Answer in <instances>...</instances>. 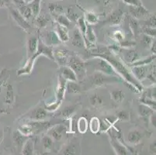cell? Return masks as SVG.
I'll use <instances>...</instances> for the list:
<instances>
[{
    "label": "cell",
    "mask_w": 156,
    "mask_h": 155,
    "mask_svg": "<svg viewBox=\"0 0 156 155\" xmlns=\"http://www.w3.org/2000/svg\"><path fill=\"white\" fill-rule=\"evenodd\" d=\"M12 2L15 3V5H16V6L19 8V7L22 6V5H26V2H24L23 0H12Z\"/></svg>",
    "instance_id": "cell-52"
},
{
    "label": "cell",
    "mask_w": 156,
    "mask_h": 155,
    "mask_svg": "<svg viewBox=\"0 0 156 155\" xmlns=\"http://www.w3.org/2000/svg\"><path fill=\"white\" fill-rule=\"evenodd\" d=\"M129 25H130V29L132 30L133 33L134 34V36H138L141 29H140V23L137 20V19L132 16L130 17L129 19Z\"/></svg>",
    "instance_id": "cell-30"
},
{
    "label": "cell",
    "mask_w": 156,
    "mask_h": 155,
    "mask_svg": "<svg viewBox=\"0 0 156 155\" xmlns=\"http://www.w3.org/2000/svg\"><path fill=\"white\" fill-rule=\"evenodd\" d=\"M110 144H111L113 150H114L117 154L127 155L130 153V150L123 143H120L119 140H117V139H116L112 136H110Z\"/></svg>",
    "instance_id": "cell-10"
},
{
    "label": "cell",
    "mask_w": 156,
    "mask_h": 155,
    "mask_svg": "<svg viewBox=\"0 0 156 155\" xmlns=\"http://www.w3.org/2000/svg\"><path fill=\"white\" fill-rule=\"evenodd\" d=\"M89 102H90L91 106L96 108L102 106L103 103V101L100 96H98L97 94H94V95H93L91 97L89 98Z\"/></svg>",
    "instance_id": "cell-36"
},
{
    "label": "cell",
    "mask_w": 156,
    "mask_h": 155,
    "mask_svg": "<svg viewBox=\"0 0 156 155\" xmlns=\"http://www.w3.org/2000/svg\"><path fill=\"white\" fill-rule=\"evenodd\" d=\"M67 17L70 21H77L78 19H79V16H78L77 14L75 13L72 9H69V11H68Z\"/></svg>",
    "instance_id": "cell-48"
},
{
    "label": "cell",
    "mask_w": 156,
    "mask_h": 155,
    "mask_svg": "<svg viewBox=\"0 0 156 155\" xmlns=\"http://www.w3.org/2000/svg\"><path fill=\"white\" fill-rule=\"evenodd\" d=\"M61 75L63 77L66 81H72V82H77L78 79L76 73L74 72L70 67L68 65L65 66H62L60 68Z\"/></svg>",
    "instance_id": "cell-14"
},
{
    "label": "cell",
    "mask_w": 156,
    "mask_h": 155,
    "mask_svg": "<svg viewBox=\"0 0 156 155\" xmlns=\"http://www.w3.org/2000/svg\"><path fill=\"white\" fill-rule=\"evenodd\" d=\"M12 138H13V141L15 143V144L16 145V147H18L19 148L22 149L23 146L25 143V142L27 141V139H29V136L27 135L23 134L21 132H20L19 130H16L12 134Z\"/></svg>",
    "instance_id": "cell-20"
},
{
    "label": "cell",
    "mask_w": 156,
    "mask_h": 155,
    "mask_svg": "<svg viewBox=\"0 0 156 155\" xmlns=\"http://www.w3.org/2000/svg\"><path fill=\"white\" fill-rule=\"evenodd\" d=\"M96 57H99V58H102L103 59L106 60L110 65H112V67L113 68L116 72L118 74V75L120 77H123L125 80V82H128L130 84H132L134 86L138 89V90L141 92L142 91V87H141V84L137 79H135V77L133 75V74L130 72L127 68V67L124 65V64L120 62L119 60H117V58H114L113 55L110 54V51L109 50L108 51H106L105 53L101 54V55H98Z\"/></svg>",
    "instance_id": "cell-1"
},
{
    "label": "cell",
    "mask_w": 156,
    "mask_h": 155,
    "mask_svg": "<svg viewBox=\"0 0 156 155\" xmlns=\"http://www.w3.org/2000/svg\"><path fill=\"white\" fill-rule=\"evenodd\" d=\"M48 37H49L51 42L53 43V44H58L61 42L56 32H50V33H48Z\"/></svg>",
    "instance_id": "cell-46"
},
{
    "label": "cell",
    "mask_w": 156,
    "mask_h": 155,
    "mask_svg": "<svg viewBox=\"0 0 156 155\" xmlns=\"http://www.w3.org/2000/svg\"><path fill=\"white\" fill-rule=\"evenodd\" d=\"M156 116H155V114H154V113H152V114L150 116V121H151V123L152 124V126H154V127H155L156 126Z\"/></svg>",
    "instance_id": "cell-53"
},
{
    "label": "cell",
    "mask_w": 156,
    "mask_h": 155,
    "mask_svg": "<svg viewBox=\"0 0 156 155\" xmlns=\"http://www.w3.org/2000/svg\"><path fill=\"white\" fill-rule=\"evenodd\" d=\"M123 16H124V12H122V10L119 9L109 16L106 20L103 21V23L110 24V25H118L123 19Z\"/></svg>",
    "instance_id": "cell-13"
},
{
    "label": "cell",
    "mask_w": 156,
    "mask_h": 155,
    "mask_svg": "<svg viewBox=\"0 0 156 155\" xmlns=\"http://www.w3.org/2000/svg\"><path fill=\"white\" fill-rule=\"evenodd\" d=\"M66 90L69 93L71 94H77L81 92V88L76 82H72L69 81V82L66 83Z\"/></svg>",
    "instance_id": "cell-29"
},
{
    "label": "cell",
    "mask_w": 156,
    "mask_h": 155,
    "mask_svg": "<svg viewBox=\"0 0 156 155\" xmlns=\"http://www.w3.org/2000/svg\"><path fill=\"white\" fill-rule=\"evenodd\" d=\"M150 48H151V53L154 54V55H155V52H156V42H155V40L152 41V43H151V47H150Z\"/></svg>",
    "instance_id": "cell-54"
},
{
    "label": "cell",
    "mask_w": 156,
    "mask_h": 155,
    "mask_svg": "<svg viewBox=\"0 0 156 155\" xmlns=\"http://www.w3.org/2000/svg\"><path fill=\"white\" fill-rule=\"evenodd\" d=\"M18 11L20 12L21 15H22L27 21L29 20V19H30L31 17L33 16L32 10H31L30 7L28 5V4H26V5L19 7V8H18Z\"/></svg>",
    "instance_id": "cell-28"
},
{
    "label": "cell",
    "mask_w": 156,
    "mask_h": 155,
    "mask_svg": "<svg viewBox=\"0 0 156 155\" xmlns=\"http://www.w3.org/2000/svg\"><path fill=\"white\" fill-rule=\"evenodd\" d=\"M55 19H56V23H58L60 25L63 26L65 27L69 28L71 26V21L69 20V18L65 16L62 15V14H59V15H55Z\"/></svg>",
    "instance_id": "cell-32"
},
{
    "label": "cell",
    "mask_w": 156,
    "mask_h": 155,
    "mask_svg": "<svg viewBox=\"0 0 156 155\" xmlns=\"http://www.w3.org/2000/svg\"><path fill=\"white\" fill-rule=\"evenodd\" d=\"M67 65L76 73L77 79H83L86 75V63L78 56L72 55L69 58Z\"/></svg>",
    "instance_id": "cell-5"
},
{
    "label": "cell",
    "mask_w": 156,
    "mask_h": 155,
    "mask_svg": "<svg viewBox=\"0 0 156 155\" xmlns=\"http://www.w3.org/2000/svg\"><path fill=\"white\" fill-rule=\"evenodd\" d=\"M8 8L9 9V11H10V13L12 17V19L15 20V22L17 23V25L19 26H20L23 30L27 31V32L30 30V24L29 23H28V21L21 15L20 12L17 9L12 8V7L10 6H9Z\"/></svg>",
    "instance_id": "cell-7"
},
{
    "label": "cell",
    "mask_w": 156,
    "mask_h": 155,
    "mask_svg": "<svg viewBox=\"0 0 156 155\" xmlns=\"http://www.w3.org/2000/svg\"><path fill=\"white\" fill-rule=\"evenodd\" d=\"M120 78H117V76H113V75H106L103 72L96 71L93 75L90 77V82L93 86L96 87H100L106 84L113 83V82H117L120 81Z\"/></svg>",
    "instance_id": "cell-4"
},
{
    "label": "cell",
    "mask_w": 156,
    "mask_h": 155,
    "mask_svg": "<svg viewBox=\"0 0 156 155\" xmlns=\"http://www.w3.org/2000/svg\"><path fill=\"white\" fill-rule=\"evenodd\" d=\"M155 59V55L152 54V55L148 58H145V59L143 60H137L135 61L134 62L131 63V66H140V65H147L148 64L151 63V62H153L154 60Z\"/></svg>",
    "instance_id": "cell-35"
},
{
    "label": "cell",
    "mask_w": 156,
    "mask_h": 155,
    "mask_svg": "<svg viewBox=\"0 0 156 155\" xmlns=\"http://www.w3.org/2000/svg\"><path fill=\"white\" fill-rule=\"evenodd\" d=\"M110 97L117 103H120L124 101L125 98V93L120 89H116L110 92Z\"/></svg>",
    "instance_id": "cell-24"
},
{
    "label": "cell",
    "mask_w": 156,
    "mask_h": 155,
    "mask_svg": "<svg viewBox=\"0 0 156 155\" xmlns=\"http://www.w3.org/2000/svg\"><path fill=\"white\" fill-rule=\"evenodd\" d=\"M65 129H66V127L62 124L56 125V126H54L52 127L51 126L48 132V135H49L53 140L58 141V140H62L63 133L65 131Z\"/></svg>",
    "instance_id": "cell-11"
},
{
    "label": "cell",
    "mask_w": 156,
    "mask_h": 155,
    "mask_svg": "<svg viewBox=\"0 0 156 155\" xmlns=\"http://www.w3.org/2000/svg\"><path fill=\"white\" fill-rule=\"evenodd\" d=\"M50 20V18H48L46 15L39 16L36 17V20H35V23L38 28H44L45 26L48 24V23Z\"/></svg>",
    "instance_id": "cell-31"
},
{
    "label": "cell",
    "mask_w": 156,
    "mask_h": 155,
    "mask_svg": "<svg viewBox=\"0 0 156 155\" xmlns=\"http://www.w3.org/2000/svg\"><path fill=\"white\" fill-rule=\"evenodd\" d=\"M72 44L76 48H83L85 46V41L83 35L79 29H76L73 31V36L72 39Z\"/></svg>",
    "instance_id": "cell-18"
},
{
    "label": "cell",
    "mask_w": 156,
    "mask_h": 155,
    "mask_svg": "<svg viewBox=\"0 0 156 155\" xmlns=\"http://www.w3.org/2000/svg\"><path fill=\"white\" fill-rule=\"evenodd\" d=\"M76 110H77V106H67V107H65L59 113V116L63 118H69L76 113Z\"/></svg>",
    "instance_id": "cell-27"
},
{
    "label": "cell",
    "mask_w": 156,
    "mask_h": 155,
    "mask_svg": "<svg viewBox=\"0 0 156 155\" xmlns=\"http://www.w3.org/2000/svg\"><path fill=\"white\" fill-rule=\"evenodd\" d=\"M125 58L127 61H128L130 63H133L135 61H137V52L134 51H128L127 53H126Z\"/></svg>",
    "instance_id": "cell-42"
},
{
    "label": "cell",
    "mask_w": 156,
    "mask_h": 155,
    "mask_svg": "<svg viewBox=\"0 0 156 155\" xmlns=\"http://www.w3.org/2000/svg\"><path fill=\"white\" fill-rule=\"evenodd\" d=\"M149 150L151 153H155V141L152 143V144L150 145L149 147Z\"/></svg>",
    "instance_id": "cell-55"
},
{
    "label": "cell",
    "mask_w": 156,
    "mask_h": 155,
    "mask_svg": "<svg viewBox=\"0 0 156 155\" xmlns=\"http://www.w3.org/2000/svg\"><path fill=\"white\" fill-rule=\"evenodd\" d=\"M154 41L153 40V37H151L150 36H147V35H145L144 34V36H143V39H142V44L143 45H144L145 48H148L151 47V43H152V41Z\"/></svg>",
    "instance_id": "cell-45"
},
{
    "label": "cell",
    "mask_w": 156,
    "mask_h": 155,
    "mask_svg": "<svg viewBox=\"0 0 156 155\" xmlns=\"http://www.w3.org/2000/svg\"><path fill=\"white\" fill-rule=\"evenodd\" d=\"M14 102V91L12 85L8 84L6 86V95L5 98V103L7 105L12 104Z\"/></svg>",
    "instance_id": "cell-25"
},
{
    "label": "cell",
    "mask_w": 156,
    "mask_h": 155,
    "mask_svg": "<svg viewBox=\"0 0 156 155\" xmlns=\"http://www.w3.org/2000/svg\"><path fill=\"white\" fill-rule=\"evenodd\" d=\"M28 124L30 126L31 130H32V133H39L41 132L44 131V130L49 129L51 126L50 122L43 121V120L30 122Z\"/></svg>",
    "instance_id": "cell-12"
},
{
    "label": "cell",
    "mask_w": 156,
    "mask_h": 155,
    "mask_svg": "<svg viewBox=\"0 0 156 155\" xmlns=\"http://www.w3.org/2000/svg\"><path fill=\"white\" fill-rule=\"evenodd\" d=\"M116 117H117V120L120 121H128L130 119V115L127 113V111L124 110H120L117 111L116 113Z\"/></svg>",
    "instance_id": "cell-39"
},
{
    "label": "cell",
    "mask_w": 156,
    "mask_h": 155,
    "mask_svg": "<svg viewBox=\"0 0 156 155\" xmlns=\"http://www.w3.org/2000/svg\"><path fill=\"white\" fill-rule=\"evenodd\" d=\"M48 8L50 9V12L51 13H56V14H60L63 12L64 8L61 5L56 3H51L50 5H48Z\"/></svg>",
    "instance_id": "cell-40"
},
{
    "label": "cell",
    "mask_w": 156,
    "mask_h": 155,
    "mask_svg": "<svg viewBox=\"0 0 156 155\" xmlns=\"http://www.w3.org/2000/svg\"><path fill=\"white\" fill-rule=\"evenodd\" d=\"M54 60L57 62L61 67L67 65L69 58V52L65 49H57L53 51Z\"/></svg>",
    "instance_id": "cell-9"
},
{
    "label": "cell",
    "mask_w": 156,
    "mask_h": 155,
    "mask_svg": "<svg viewBox=\"0 0 156 155\" xmlns=\"http://www.w3.org/2000/svg\"><path fill=\"white\" fill-rule=\"evenodd\" d=\"M132 74L137 81H142L146 78L147 74V68L146 65L134 66L132 68Z\"/></svg>",
    "instance_id": "cell-17"
},
{
    "label": "cell",
    "mask_w": 156,
    "mask_h": 155,
    "mask_svg": "<svg viewBox=\"0 0 156 155\" xmlns=\"http://www.w3.org/2000/svg\"><path fill=\"white\" fill-rule=\"evenodd\" d=\"M23 1H24V2H26L27 4H28V3H29V2H30L31 1H32V0H23Z\"/></svg>",
    "instance_id": "cell-57"
},
{
    "label": "cell",
    "mask_w": 156,
    "mask_h": 155,
    "mask_svg": "<svg viewBox=\"0 0 156 155\" xmlns=\"http://www.w3.org/2000/svg\"><path fill=\"white\" fill-rule=\"evenodd\" d=\"M66 83H67V81L65 80L62 75H59L58 84V87H57L56 90V101H55V103H52L49 106H46V107H45L46 110L52 112V111H55L58 109L62 100L64 99V97H65V91H66Z\"/></svg>",
    "instance_id": "cell-3"
},
{
    "label": "cell",
    "mask_w": 156,
    "mask_h": 155,
    "mask_svg": "<svg viewBox=\"0 0 156 155\" xmlns=\"http://www.w3.org/2000/svg\"><path fill=\"white\" fill-rule=\"evenodd\" d=\"M154 113V110L151 109L147 105L141 104L138 106V114L142 118H147Z\"/></svg>",
    "instance_id": "cell-23"
},
{
    "label": "cell",
    "mask_w": 156,
    "mask_h": 155,
    "mask_svg": "<svg viewBox=\"0 0 156 155\" xmlns=\"http://www.w3.org/2000/svg\"><path fill=\"white\" fill-rule=\"evenodd\" d=\"M41 0H32L30 2L28 3V5L30 7L32 10L33 16L37 17L41 12Z\"/></svg>",
    "instance_id": "cell-26"
},
{
    "label": "cell",
    "mask_w": 156,
    "mask_h": 155,
    "mask_svg": "<svg viewBox=\"0 0 156 155\" xmlns=\"http://www.w3.org/2000/svg\"><path fill=\"white\" fill-rule=\"evenodd\" d=\"M42 143H43L44 148L45 150H50L52 148L54 145L53 139L49 135H46V136H44L43 139H42Z\"/></svg>",
    "instance_id": "cell-38"
},
{
    "label": "cell",
    "mask_w": 156,
    "mask_h": 155,
    "mask_svg": "<svg viewBox=\"0 0 156 155\" xmlns=\"http://www.w3.org/2000/svg\"><path fill=\"white\" fill-rule=\"evenodd\" d=\"M138 1H141V0H138Z\"/></svg>",
    "instance_id": "cell-58"
},
{
    "label": "cell",
    "mask_w": 156,
    "mask_h": 155,
    "mask_svg": "<svg viewBox=\"0 0 156 155\" xmlns=\"http://www.w3.org/2000/svg\"><path fill=\"white\" fill-rule=\"evenodd\" d=\"M55 27H56V33L59 39H60L61 42H67V41H69V36L68 28L60 25L58 23H56V24H55Z\"/></svg>",
    "instance_id": "cell-19"
},
{
    "label": "cell",
    "mask_w": 156,
    "mask_h": 155,
    "mask_svg": "<svg viewBox=\"0 0 156 155\" xmlns=\"http://www.w3.org/2000/svg\"><path fill=\"white\" fill-rule=\"evenodd\" d=\"M38 45V39L37 37H30L27 41V56L28 59L37 51Z\"/></svg>",
    "instance_id": "cell-21"
},
{
    "label": "cell",
    "mask_w": 156,
    "mask_h": 155,
    "mask_svg": "<svg viewBox=\"0 0 156 155\" xmlns=\"http://www.w3.org/2000/svg\"><path fill=\"white\" fill-rule=\"evenodd\" d=\"M143 25L155 28V16L152 15L147 17V19L144 21Z\"/></svg>",
    "instance_id": "cell-44"
},
{
    "label": "cell",
    "mask_w": 156,
    "mask_h": 155,
    "mask_svg": "<svg viewBox=\"0 0 156 155\" xmlns=\"http://www.w3.org/2000/svg\"><path fill=\"white\" fill-rule=\"evenodd\" d=\"M11 3L9 0H0V8L2 7H9L10 6Z\"/></svg>",
    "instance_id": "cell-51"
},
{
    "label": "cell",
    "mask_w": 156,
    "mask_h": 155,
    "mask_svg": "<svg viewBox=\"0 0 156 155\" xmlns=\"http://www.w3.org/2000/svg\"><path fill=\"white\" fill-rule=\"evenodd\" d=\"M48 116L47 110L43 108H37L35 109L29 115V119L33 121H41L44 120Z\"/></svg>",
    "instance_id": "cell-16"
},
{
    "label": "cell",
    "mask_w": 156,
    "mask_h": 155,
    "mask_svg": "<svg viewBox=\"0 0 156 155\" xmlns=\"http://www.w3.org/2000/svg\"><path fill=\"white\" fill-rule=\"evenodd\" d=\"M22 154L25 155H30L34 153V140H31L30 138L27 139L25 143L22 147Z\"/></svg>",
    "instance_id": "cell-22"
},
{
    "label": "cell",
    "mask_w": 156,
    "mask_h": 155,
    "mask_svg": "<svg viewBox=\"0 0 156 155\" xmlns=\"http://www.w3.org/2000/svg\"><path fill=\"white\" fill-rule=\"evenodd\" d=\"M85 20L89 24H96L99 22V17L93 12L86 11L85 16Z\"/></svg>",
    "instance_id": "cell-34"
},
{
    "label": "cell",
    "mask_w": 156,
    "mask_h": 155,
    "mask_svg": "<svg viewBox=\"0 0 156 155\" xmlns=\"http://www.w3.org/2000/svg\"><path fill=\"white\" fill-rule=\"evenodd\" d=\"M146 78H147L148 80L151 81L152 83L155 84V68H154V70H153L152 72H150L149 74H147Z\"/></svg>",
    "instance_id": "cell-50"
},
{
    "label": "cell",
    "mask_w": 156,
    "mask_h": 155,
    "mask_svg": "<svg viewBox=\"0 0 156 155\" xmlns=\"http://www.w3.org/2000/svg\"><path fill=\"white\" fill-rule=\"evenodd\" d=\"M143 138V134L141 132L137 130H130L127 134V140L129 143L132 145H137L141 142Z\"/></svg>",
    "instance_id": "cell-15"
},
{
    "label": "cell",
    "mask_w": 156,
    "mask_h": 155,
    "mask_svg": "<svg viewBox=\"0 0 156 155\" xmlns=\"http://www.w3.org/2000/svg\"><path fill=\"white\" fill-rule=\"evenodd\" d=\"M142 31H143V33L145 34V35L150 36V37H155V33H156L155 28L144 26V27L142 28Z\"/></svg>",
    "instance_id": "cell-43"
},
{
    "label": "cell",
    "mask_w": 156,
    "mask_h": 155,
    "mask_svg": "<svg viewBox=\"0 0 156 155\" xmlns=\"http://www.w3.org/2000/svg\"><path fill=\"white\" fill-rule=\"evenodd\" d=\"M129 12L131 16L135 19H142L150 16V12L143 5H129Z\"/></svg>",
    "instance_id": "cell-8"
},
{
    "label": "cell",
    "mask_w": 156,
    "mask_h": 155,
    "mask_svg": "<svg viewBox=\"0 0 156 155\" xmlns=\"http://www.w3.org/2000/svg\"><path fill=\"white\" fill-rule=\"evenodd\" d=\"M93 64H94L93 66H94L96 71L103 72L106 75H113V76H117L118 75V74L113 69L112 65L106 60L103 59V58L96 57V58H94V60H93Z\"/></svg>",
    "instance_id": "cell-6"
},
{
    "label": "cell",
    "mask_w": 156,
    "mask_h": 155,
    "mask_svg": "<svg viewBox=\"0 0 156 155\" xmlns=\"http://www.w3.org/2000/svg\"><path fill=\"white\" fill-rule=\"evenodd\" d=\"M7 70L6 69H3L2 72H0V89L2 87V85H3L4 82H5V81L7 80Z\"/></svg>",
    "instance_id": "cell-47"
},
{
    "label": "cell",
    "mask_w": 156,
    "mask_h": 155,
    "mask_svg": "<svg viewBox=\"0 0 156 155\" xmlns=\"http://www.w3.org/2000/svg\"><path fill=\"white\" fill-rule=\"evenodd\" d=\"M41 55H45L51 60H54L53 57V50L51 47L47 46L43 43V41L41 40H38V45L37 51L35 52L29 59L27 60V63L23 68L20 69L17 72V75H29L32 72V69L34 68V65L37 58Z\"/></svg>",
    "instance_id": "cell-2"
},
{
    "label": "cell",
    "mask_w": 156,
    "mask_h": 155,
    "mask_svg": "<svg viewBox=\"0 0 156 155\" xmlns=\"http://www.w3.org/2000/svg\"><path fill=\"white\" fill-rule=\"evenodd\" d=\"M113 36H114L115 39L117 40V41H119V42H120V41H124V35L122 31H120V30L115 31L114 33H113Z\"/></svg>",
    "instance_id": "cell-49"
},
{
    "label": "cell",
    "mask_w": 156,
    "mask_h": 155,
    "mask_svg": "<svg viewBox=\"0 0 156 155\" xmlns=\"http://www.w3.org/2000/svg\"><path fill=\"white\" fill-rule=\"evenodd\" d=\"M88 123L85 117L79 118L78 120V130L81 133H85L87 130Z\"/></svg>",
    "instance_id": "cell-37"
},
{
    "label": "cell",
    "mask_w": 156,
    "mask_h": 155,
    "mask_svg": "<svg viewBox=\"0 0 156 155\" xmlns=\"http://www.w3.org/2000/svg\"><path fill=\"white\" fill-rule=\"evenodd\" d=\"M2 140H3V132L0 130V144L2 142Z\"/></svg>",
    "instance_id": "cell-56"
},
{
    "label": "cell",
    "mask_w": 156,
    "mask_h": 155,
    "mask_svg": "<svg viewBox=\"0 0 156 155\" xmlns=\"http://www.w3.org/2000/svg\"><path fill=\"white\" fill-rule=\"evenodd\" d=\"M89 128L93 133H97L100 130V122L96 117H93L89 123Z\"/></svg>",
    "instance_id": "cell-33"
},
{
    "label": "cell",
    "mask_w": 156,
    "mask_h": 155,
    "mask_svg": "<svg viewBox=\"0 0 156 155\" xmlns=\"http://www.w3.org/2000/svg\"><path fill=\"white\" fill-rule=\"evenodd\" d=\"M141 102H142L143 104L147 105V106H149L151 109H153L154 111H155V107H156V104H155V100H152V99H149V98L146 97L145 96H143V97L141 98Z\"/></svg>",
    "instance_id": "cell-41"
}]
</instances>
